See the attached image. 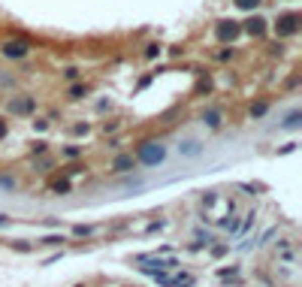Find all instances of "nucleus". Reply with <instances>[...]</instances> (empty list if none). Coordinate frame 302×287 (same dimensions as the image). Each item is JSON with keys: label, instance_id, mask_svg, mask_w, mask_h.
<instances>
[{"label": "nucleus", "instance_id": "obj_2", "mask_svg": "<svg viewBox=\"0 0 302 287\" xmlns=\"http://www.w3.org/2000/svg\"><path fill=\"white\" fill-rule=\"evenodd\" d=\"M6 109L15 115V118H30L36 112V97L33 94H18V97H9L6 100Z\"/></svg>", "mask_w": 302, "mask_h": 287}, {"label": "nucleus", "instance_id": "obj_17", "mask_svg": "<svg viewBox=\"0 0 302 287\" xmlns=\"http://www.w3.org/2000/svg\"><path fill=\"white\" fill-rule=\"evenodd\" d=\"M51 194H70V182H67V179L54 182V185H51Z\"/></svg>", "mask_w": 302, "mask_h": 287}, {"label": "nucleus", "instance_id": "obj_25", "mask_svg": "<svg viewBox=\"0 0 302 287\" xmlns=\"http://www.w3.org/2000/svg\"><path fill=\"white\" fill-rule=\"evenodd\" d=\"M88 130H91V127H88V124H76V127H73V133H76V136H85V133H88Z\"/></svg>", "mask_w": 302, "mask_h": 287}, {"label": "nucleus", "instance_id": "obj_9", "mask_svg": "<svg viewBox=\"0 0 302 287\" xmlns=\"http://www.w3.org/2000/svg\"><path fill=\"white\" fill-rule=\"evenodd\" d=\"M203 124L209 127V130H221L224 127V112L218 109V106H209V109H203Z\"/></svg>", "mask_w": 302, "mask_h": 287}, {"label": "nucleus", "instance_id": "obj_13", "mask_svg": "<svg viewBox=\"0 0 302 287\" xmlns=\"http://www.w3.org/2000/svg\"><path fill=\"white\" fill-rule=\"evenodd\" d=\"M218 227H221V230H230V233H239V221L233 218V209H230V215H224V218L218 221Z\"/></svg>", "mask_w": 302, "mask_h": 287}, {"label": "nucleus", "instance_id": "obj_6", "mask_svg": "<svg viewBox=\"0 0 302 287\" xmlns=\"http://www.w3.org/2000/svg\"><path fill=\"white\" fill-rule=\"evenodd\" d=\"M139 163H136V157H133V151H121V154H115L112 157V173H118V176H127V173H133Z\"/></svg>", "mask_w": 302, "mask_h": 287}, {"label": "nucleus", "instance_id": "obj_29", "mask_svg": "<svg viewBox=\"0 0 302 287\" xmlns=\"http://www.w3.org/2000/svg\"><path fill=\"white\" fill-rule=\"evenodd\" d=\"M6 133H9V121L0 118V139H6Z\"/></svg>", "mask_w": 302, "mask_h": 287}, {"label": "nucleus", "instance_id": "obj_14", "mask_svg": "<svg viewBox=\"0 0 302 287\" xmlns=\"http://www.w3.org/2000/svg\"><path fill=\"white\" fill-rule=\"evenodd\" d=\"M266 112H269V103H266V100H260V103L251 106V118H263Z\"/></svg>", "mask_w": 302, "mask_h": 287}, {"label": "nucleus", "instance_id": "obj_24", "mask_svg": "<svg viewBox=\"0 0 302 287\" xmlns=\"http://www.w3.org/2000/svg\"><path fill=\"white\" fill-rule=\"evenodd\" d=\"M12 248H15V251H33V245H30V242H24V239L12 242Z\"/></svg>", "mask_w": 302, "mask_h": 287}, {"label": "nucleus", "instance_id": "obj_4", "mask_svg": "<svg viewBox=\"0 0 302 287\" xmlns=\"http://www.w3.org/2000/svg\"><path fill=\"white\" fill-rule=\"evenodd\" d=\"M299 12H284L275 18V33L278 36H296L299 33Z\"/></svg>", "mask_w": 302, "mask_h": 287}, {"label": "nucleus", "instance_id": "obj_12", "mask_svg": "<svg viewBox=\"0 0 302 287\" xmlns=\"http://www.w3.org/2000/svg\"><path fill=\"white\" fill-rule=\"evenodd\" d=\"M88 91H91V88H88L85 82H76V85H70L67 97H70V100H85V97H88Z\"/></svg>", "mask_w": 302, "mask_h": 287}, {"label": "nucleus", "instance_id": "obj_19", "mask_svg": "<svg viewBox=\"0 0 302 287\" xmlns=\"http://www.w3.org/2000/svg\"><path fill=\"white\" fill-rule=\"evenodd\" d=\"M64 79H67V82H76V79H79V67H67V70H64Z\"/></svg>", "mask_w": 302, "mask_h": 287}, {"label": "nucleus", "instance_id": "obj_31", "mask_svg": "<svg viewBox=\"0 0 302 287\" xmlns=\"http://www.w3.org/2000/svg\"><path fill=\"white\" fill-rule=\"evenodd\" d=\"M212 254H215V257H221V254H227V245H215V248H212Z\"/></svg>", "mask_w": 302, "mask_h": 287}, {"label": "nucleus", "instance_id": "obj_22", "mask_svg": "<svg viewBox=\"0 0 302 287\" xmlns=\"http://www.w3.org/2000/svg\"><path fill=\"white\" fill-rule=\"evenodd\" d=\"M0 188H3V191H15V179H9V176H0Z\"/></svg>", "mask_w": 302, "mask_h": 287}, {"label": "nucleus", "instance_id": "obj_1", "mask_svg": "<svg viewBox=\"0 0 302 287\" xmlns=\"http://www.w3.org/2000/svg\"><path fill=\"white\" fill-rule=\"evenodd\" d=\"M136 163H145V166H157V163H163L166 160V145L163 142H157V139H142L139 145H136Z\"/></svg>", "mask_w": 302, "mask_h": 287}, {"label": "nucleus", "instance_id": "obj_8", "mask_svg": "<svg viewBox=\"0 0 302 287\" xmlns=\"http://www.w3.org/2000/svg\"><path fill=\"white\" fill-rule=\"evenodd\" d=\"M239 33H242V24H239V21H218V27H215V36H218L221 42H233Z\"/></svg>", "mask_w": 302, "mask_h": 287}, {"label": "nucleus", "instance_id": "obj_28", "mask_svg": "<svg viewBox=\"0 0 302 287\" xmlns=\"http://www.w3.org/2000/svg\"><path fill=\"white\" fill-rule=\"evenodd\" d=\"M73 233H76V236H91V227H82V224H79Z\"/></svg>", "mask_w": 302, "mask_h": 287}, {"label": "nucleus", "instance_id": "obj_15", "mask_svg": "<svg viewBox=\"0 0 302 287\" xmlns=\"http://www.w3.org/2000/svg\"><path fill=\"white\" fill-rule=\"evenodd\" d=\"M233 3H236L239 9H245V12H254V9H257L263 0H233Z\"/></svg>", "mask_w": 302, "mask_h": 287}, {"label": "nucleus", "instance_id": "obj_23", "mask_svg": "<svg viewBox=\"0 0 302 287\" xmlns=\"http://www.w3.org/2000/svg\"><path fill=\"white\" fill-rule=\"evenodd\" d=\"M299 112H293V115H290V118H287V121H284V127H287V130H293V127H299Z\"/></svg>", "mask_w": 302, "mask_h": 287}, {"label": "nucleus", "instance_id": "obj_5", "mask_svg": "<svg viewBox=\"0 0 302 287\" xmlns=\"http://www.w3.org/2000/svg\"><path fill=\"white\" fill-rule=\"evenodd\" d=\"M30 48H33V45H30L27 39H6V42L0 45L3 58H9V61H21V58H27Z\"/></svg>", "mask_w": 302, "mask_h": 287}, {"label": "nucleus", "instance_id": "obj_21", "mask_svg": "<svg viewBox=\"0 0 302 287\" xmlns=\"http://www.w3.org/2000/svg\"><path fill=\"white\" fill-rule=\"evenodd\" d=\"M85 169H88V166H82V163H70L64 173H67V176H79V173H85Z\"/></svg>", "mask_w": 302, "mask_h": 287}, {"label": "nucleus", "instance_id": "obj_10", "mask_svg": "<svg viewBox=\"0 0 302 287\" xmlns=\"http://www.w3.org/2000/svg\"><path fill=\"white\" fill-rule=\"evenodd\" d=\"M242 33H248V36H263V33H266V18H260V15L248 18V21L242 24Z\"/></svg>", "mask_w": 302, "mask_h": 287}, {"label": "nucleus", "instance_id": "obj_32", "mask_svg": "<svg viewBox=\"0 0 302 287\" xmlns=\"http://www.w3.org/2000/svg\"><path fill=\"white\" fill-rule=\"evenodd\" d=\"M9 224V215H0V227H6Z\"/></svg>", "mask_w": 302, "mask_h": 287}, {"label": "nucleus", "instance_id": "obj_26", "mask_svg": "<svg viewBox=\"0 0 302 287\" xmlns=\"http://www.w3.org/2000/svg\"><path fill=\"white\" fill-rule=\"evenodd\" d=\"M64 242V236H48V239H42V245H61Z\"/></svg>", "mask_w": 302, "mask_h": 287}, {"label": "nucleus", "instance_id": "obj_11", "mask_svg": "<svg viewBox=\"0 0 302 287\" xmlns=\"http://www.w3.org/2000/svg\"><path fill=\"white\" fill-rule=\"evenodd\" d=\"M200 151H203V142H200V139H182V142H178V154H182V157H197Z\"/></svg>", "mask_w": 302, "mask_h": 287}, {"label": "nucleus", "instance_id": "obj_27", "mask_svg": "<svg viewBox=\"0 0 302 287\" xmlns=\"http://www.w3.org/2000/svg\"><path fill=\"white\" fill-rule=\"evenodd\" d=\"M45 127H48V121H45V118H36V121H33V130H45Z\"/></svg>", "mask_w": 302, "mask_h": 287}, {"label": "nucleus", "instance_id": "obj_7", "mask_svg": "<svg viewBox=\"0 0 302 287\" xmlns=\"http://www.w3.org/2000/svg\"><path fill=\"white\" fill-rule=\"evenodd\" d=\"M154 278H157L160 287H194L197 284V278L191 272H178V275H166L163 272V275H154Z\"/></svg>", "mask_w": 302, "mask_h": 287}, {"label": "nucleus", "instance_id": "obj_3", "mask_svg": "<svg viewBox=\"0 0 302 287\" xmlns=\"http://www.w3.org/2000/svg\"><path fill=\"white\" fill-rule=\"evenodd\" d=\"M139 263H142V266H139L142 275H151V278H154V275H163V272H169V269H178V260H172V257H169V260H160V257H157V260H154V257H139Z\"/></svg>", "mask_w": 302, "mask_h": 287}, {"label": "nucleus", "instance_id": "obj_16", "mask_svg": "<svg viewBox=\"0 0 302 287\" xmlns=\"http://www.w3.org/2000/svg\"><path fill=\"white\" fill-rule=\"evenodd\" d=\"M61 154H64L67 160H76V157H82V148H79V145H67Z\"/></svg>", "mask_w": 302, "mask_h": 287}, {"label": "nucleus", "instance_id": "obj_30", "mask_svg": "<svg viewBox=\"0 0 302 287\" xmlns=\"http://www.w3.org/2000/svg\"><path fill=\"white\" fill-rule=\"evenodd\" d=\"M103 130H106V133H112V130H118V121H106V124H103Z\"/></svg>", "mask_w": 302, "mask_h": 287}, {"label": "nucleus", "instance_id": "obj_20", "mask_svg": "<svg viewBox=\"0 0 302 287\" xmlns=\"http://www.w3.org/2000/svg\"><path fill=\"white\" fill-rule=\"evenodd\" d=\"M30 151H33V154H45V151H48V142H45V139H39V142H33V148H30Z\"/></svg>", "mask_w": 302, "mask_h": 287}, {"label": "nucleus", "instance_id": "obj_18", "mask_svg": "<svg viewBox=\"0 0 302 287\" xmlns=\"http://www.w3.org/2000/svg\"><path fill=\"white\" fill-rule=\"evenodd\" d=\"M157 54H160V45H157V42H148V45H145V58L151 61V58H157Z\"/></svg>", "mask_w": 302, "mask_h": 287}]
</instances>
